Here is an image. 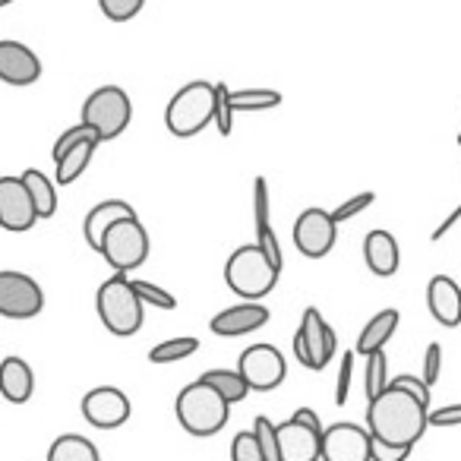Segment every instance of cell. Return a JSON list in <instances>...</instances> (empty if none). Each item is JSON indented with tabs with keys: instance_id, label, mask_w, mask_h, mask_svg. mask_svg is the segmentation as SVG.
I'll list each match as a JSON object with an SVG mask.
<instances>
[{
	"instance_id": "cell-1",
	"label": "cell",
	"mask_w": 461,
	"mask_h": 461,
	"mask_svg": "<svg viewBox=\"0 0 461 461\" xmlns=\"http://www.w3.org/2000/svg\"><path fill=\"white\" fill-rule=\"evenodd\" d=\"M427 411L429 408H423L414 395L389 385L379 398L366 402V433L383 446L414 448L427 429Z\"/></svg>"
},
{
	"instance_id": "cell-2",
	"label": "cell",
	"mask_w": 461,
	"mask_h": 461,
	"mask_svg": "<svg viewBox=\"0 0 461 461\" xmlns=\"http://www.w3.org/2000/svg\"><path fill=\"white\" fill-rule=\"evenodd\" d=\"M278 276L282 272L263 257V250L257 244L238 247L228 257V263H224V282H228V288L234 294L244 297L247 303H257L266 294H272L278 285Z\"/></svg>"
},
{
	"instance_id": "cell-3",
	"label": "cell",
	"mask_w": 461,
	"mask_h": 461,
	"mask_svg": "<svg viewBox=\"0 0 461 461\" xmlns=\"http://www.w3.org/2000/svg\"><path fill=\"white\" fill-rule=\"evenodd\" d=\"M174 414H177L180 427L190 436H215L228 423L230 408L221 402L215 389H209L205 383H190L177 392V402H174Z\"/></svg>"
},
{
	"instance_id": "cell-4",
	"label": "cell",
	"mask_w": 461,
	"mask_h": 461,
	"mask_svg": "<svg viewBox=\"0 0 461 461\" xmlns=\"http://www.w3.org/2000/svg\"><path fill=\"white\" fill-rule=\"evenodd\" d=\"M95 310H98V320L102 326L108 329L111 335H136L142 326V301L136 297L133 282L127 276H111L108 282L98 285V294H95Z\"/></svg>"
},
{
	"instance_id": "cell-5",
	"label": "cell",
	"mask_w": 461,
	"mask_h": 461,
	"mask_svg": "<svg viewBox=\"0 0 461 461\" xmlns=\"http://www.w3.org/2000/svg\"><path fill=\"white\" fill-rule=\"evenodd\" d=\"M212 117H215V86L196 79L174 92L165 111V127L180 140H190L209 127Z\"/></svg>"
},
{
	"instance_id": "cell-6",
	"label": "cell",
	"mask_w": 461,
	"mask_h": 461,
	"mask_svg": "<svg viewBox=\"0 0 461 461\" xmlns=\"http://www.w3.org/2000/svg\"><path fill=\"white\" fill-rule=\"evenodd\" d=\"M133 104L121 86H102L83 104V123L98 136V142H111L130 127Z\"/></svg>"
},
{
	"instance_id": "cell-7",
	"label": "cell",
	"mask_w": 461,
	"mask_h": 461,
	"mask_svg": "<svg viewBox=\"0 0 461 461\" xmlns=\"http://www.w3.org/2000/svg\"><path fill=\"white\" fill-rule=\"evenodd\" d=\"M322 423L313 408H297L294 417L276 427L278 458L282 461H320L322 452Z\"/></svg>"
},
{
	"instance_id": "cell-8",
	"label": "cell",
	"mask_w": 461,
	"mask_h": 461,
	"mask_svg": "<svg viewBox=\"0 0 461 461\" xmlns=\"http://www.w3.org/2000/svg\"><path fill=\"white\" fill-rule=\"evenodd\" d=\"M98 253H102L104 263H108L117 276H127V272L140 269L149 259V234L140 218H123V221H117L114 228L104 234L102 250Z\"/></svg>"
},
{
	"instance_id": "cell-9",
	"label": "cell",
	"mask_w": 461,
	"mask_h": 461,
	"mask_svg": "<svg viewBox=\"0 0 461 461\" xmlns=\"http://www.w3.org/2000/svg\"><path fill=\"white\" fill-rule=\"evenodd\" d=\"M335 351H339V339H335V329L322 320L320 310L307 307L301 316V329L294 335V354L307 370H326L332 364Z\"/></svg>"
},
{
	"instance_id": "cell-10",
	"label": "cell",
	"mask_w": 461,
	"mask_h": 461,
	"mask_svg": "<svg viewBox=\"0 0 461 461\" xmlns=\"http://www.w3.org/2000/svg\"><path fill=\"white\" fill-rule=\"evenodd\" d=\"M45 310V291L26 272L0 269V316L7 320H35Z\"/></svg>"
},
{
	"instance_id": "cell-11",
	"label": "cell",
	"mask_w": 461,
	"mask_h": 461,
	"mask_svg": "<svg viewBox=\"0 0 461 461\" xmlns=\"http://www.w3.org/2000/svg\"><path fill=\"white\" fill-rule=\"evenodd\" d=\"M285 354L276 345H250L238 360V373L250 392H272L285 383Z\"/></svg>"
},
{
	"instance_id": "cell-12",
	"label": "cell",
	"mask_w": 461,
	"mask_h": 461,
	"mask_svg": "<svg viewBox=\"0 0 461 461\" xmlns=\"http://www.w3.org/2000/svg\"><path fill=\"white\" fill-rule=\"evenodd\" d=\"M322 461H373V439L364 427L351 420L322 429Z\"/></svg>"
},
{
	"instance_id": "cell-13",
	"label": "cell",
	"mask_w": 461,
	"mask_h": 461,
	"mask_svg": "<svg viewBox=\"0 0 461 461\" xmlns=\"http://www.w3.org/2000/svg\"><path fill=\"white\" fill-rule=\"evenodd\" d=\"M335 238H339V224L332 221L326 209H307L294 221V247L307 259H322L332 253Z\"/></svg>"
},
{
	"instance_id": "cell-14",
	"label": "cell",
	"mask_w": 461,
	"mask_h": 461,
	"mask_svg": "<svg viewBox=\"0 0 461 461\" xmlns=\"http://www.w3.org/2000/svg\"><path fill=\"white\" fill-rule=\"evenodd\" d=\"M130 411H133L130 398L123 395L121 389H114V385H98V389L86 392V398H83L86 423H92V427H98V429L123 427V423L130 420Z\"/></svg>"
},
{
	"instance_id": "cell-15",
	"label": "cell",
	"mask_w": 461,
	"mask_h": 461,
	"mask_svg": "<svg viewBox=\"0 0 461 461\" xmlns=\"http://www.w3.org/2000/svg\"><path fill=\"white\" fill-rule=\"evenodd\" d=\"M35 221H39V215H35V205L23 180L0 177V228L23 234V230L35 228Z\"/></svg>"
},
{
	"instance_id": "cell-16",
	"label": "cell",
	"mask_w": 461,
	"mask_h": 461,
	"mask_svg": "<svg viewBox=\"0 0 461 461\" xmlns=\"http://www.w3.org/2000/svg\"><path fill=\"white\" fill-rule=\"evenodd\" d=\"M41 77V60L29 45L14 39L0 41V83L7 86H32Z\"/></svg>"
},
{
	"instance_id": "cell-17",
	"label": "cell",
	"mask_w": 461,
	"mask_h": 461,
	"mask_svg": "<svg viewBox=\"0 0 461 461\" xmlns=\"http://www.w3.org/2000/svg\"><path fill=\"white\" fill-rule=\"evenodd\" d=\"M266 322H269V310L263 303H238V307H228L218 316H212L209 329L221 339H238V335H250L263 329Z\"/></svg>"
},
{
	"instance_id": "cell-18",
	"label": "cell",
	"mask_w": 461,
	"mask_h": 461,
	"mask_svg": "<svg viewBox=\"0 0 461 461\" xmlns=\"http://www.w3.org/2000/svg\"><path fill=\"white\" fill-rule=\"evenodd\" d=\"M427 307L439 326L455 329L461 326V288L455 278L448 276H433L427 285Z\"/></svg>"
},
{
	"instance_id": "cell-19",
	"label": "cell",
	"mask_w": 461,
	"mask_h": 461,
	"mask_svg": "<svg viewBox=\"0 0 461 461\" xmlns=\"http://www.w3.org/2000/svg\"><path fill=\"white\" fill-rule=\"evenodd\" d=\"M123 218H136V209L130 203H123V199H104V203L92 205L89 215H86V221H83L86 244L98 253V250H102L104 234H108L117 221H123Z\"/></svg>"
},
{
	"instance_id": "cell-20",
	"label": "cell",
	"mask_w": 461,
	"mask_h": 461,
	"mask_svg": "<svg viewBox=\"0 0 461 461\" xmlns=\"http://www.w3.org/2000/svg\"><path fill=\"white\" fill-rule=\"evenodd\" d=\"M364 259H366V269L379 278H389L398 272L402 266V253H398V240L392 238L389 230L383 228H373L370 234L364 238Z\"/></svg>"
},
{
	"instance_id": "cell-21",
	"label": "cell",
	"mask_w": 461,
	"mask_h": 461,
	"mask_svg": "<svg viewBox=\"0 0 461 461\" xmlns=\"http://www.w3.org/2000/svg\"><path fill=\"white\" fill-rule=\"evenodd\" d=\"M35 392V373L23 357L10 354L0 360V395L10 404H26Z\"/></svg>"
},
{
	"instance_id": "cell-22",
	"label": "cell",
	"mask_w": 461,
	"mask_h": 461,
	"mask_svg": "<svg viewBox=\"0 0 461 461\" xmlns=\"http://www.w3.org/2000/svg\"><path fill=\"white\" fill-rule=\"evenodd\" d=\"M398 322H402V313H398V310H383V313H376L364 326V332L357 335L354 354H364V357H370V354L383 351V348L389 345L392 335H395Z\"/></svg>"
},
{
	"instance_id": "cell-23",
	"label": "cell",
	"mask_w": 461,
	"mask_h": 461,
	"mask_svg": "<svg viewBox=\"0 0 461 461\" xmlns=\"http://www.w3.org/2000/svg\"><path fill=\"white\" fill-rule=\"evenodd\" d=\"M23 186L29 190V199L35 205V215L39 218H51L58 212V190H54V180L45 177L39 167H29V171L20 174Z\"/></svg>"
},
{
	"instance_id": "cell-24",
	"label": "cell",
	"mask_w": 461,
	"mask_h": 461,
	"mask_svg": "<svg viewBox=\"0 0 461 461\" xmlns=\"http://www.w3.org/2000/svg\"><path fill=\"white\" fill-rule=\"evenodd\" d=\"M98 146H102L98 140H86V142H79V146H73L64 158H58V174H54V180H58L60 186H70L73 180L83 177L86 167L92 165V155H95Z\"/></svg>"
},
{
	"instance_id": "cell-25",
	"label": "cell",
	"mask_w": 461,
	"mask_h": 461,
	"mask_svg": "<svg viewBox=\"0 0 461 461\" xmlns=\"http://www.w3.org/2000/svg\"><path fill=\"white\" fill-rule=\"evenodd\" d=\"M48 461H102V455H98V448L92 439L77 436V433H64L51 442Z\"/></svg>"
},
{
	"instance_id": "cell-26",
	"label": "cell",
	"mask_w": 461,
	"mask_h": 461,
	"mask_svg": "<svg viewBox=\"0 0 461 461\" xmlns=\"http://www.w3.org/2000/svg\"><path fill=\"white\" fill-rule=\"evenodd\" d=\"M199 383H205L209 389H215L228 408L230 404L244 402V398L250 395V389H247L244 376H240L238 370H205L203 376H199Z\"/></svg>"
},
{
	"instance_id": "cell-27",
	"label": "cell",
	"mask_w": 461,
	"mask_h": 461,
	"mask_svg": "<svg viewBox=\"0 0 461 461\" xmlns=\"http://www.w3.org/2000/svg\"><path fill=\"white\" fill-rule=\"evenodd\" d=\"M228 98L234 111H269L282 104V92L276 89H238L230 92Z\"/></svg>"
},
{
	"instance_id": "cell-28",
	"label": "cell",
	"mask_w": 461,
	"mask_h": 461,
	"mask_svg": "<svg viewBox=\"0 0 461 461\" xmlns=\"http://www.w3.org/2000/svg\"><path fill=\"white\" fill-rule=\"evenodd\" d=\"M385 389H389V360H385V351H376V354H370V357H366V364H364L366 402L379 398Z\"/></svg>"
},
{
	"instance_id": "cell-29",
	"label": "cell",
	"mask_w": 461,
	"mask_h": 461,
	"mask_svg": "<svg viewBox=\"0 0 461 461\" xmlns=\"http://www.w3.org/2000/svg\"><path fill=\"white\" fill-rule=\"evenodd\" d=\"M196 351H199V339L186 335V339H171V341L155 345L152 351H149V360H152V364H174V360H184Z\"/></svg>"
},
{
	"instance_id": "cell-30",
	"label": "cell",
	"mask_w": 461,
	"mask_h": 461,
	"mask_svg": "<svg viewBox=\"0 0 461 461\" xmlns=\"http://www.w3.org/2000/svg\"><path fill=\"white\" fill-rule=\"evenodd\" d=\"M253 436L259 442V452H263V461H282L278 458V436H276V423L269 417L259 414L253 420Z\"/></svg>"
},
{
	"instance_id": "cell-31",
	"label": "cell",
	"mask_w": 461,
	"mask_h": 461,
	"mask_svg": "<svg viewBox=\"0 0 461 461\" xmlns=\"http://www.w3.org/2000/svg\"><path fill=\"white\" fill-rule=\"evenodd\" d=\"M130 282H133V291H136V297L142 301V307H146V303H152V307H161V310H174V307H177V297H174L171 291L158 288V285H152V282H140V278H130Z\"/></svg>"
},
{
	"instance_id": "cell-32",
	"label": "cell",
	"mask_w": 461,
	"mask_h": 461,
	"mask_svg": "<svg viewBox=\"0 0 461 461\" xmlns=\"http://www.w3.org/2000/svg\"><path fill=\"white\" fill-rule=\"evenodd\" d=\"M228 95H230L228 86L215 83V117H212V123H215L221 136H230V130H234V108H230Z\"/></svg>"
},
{
	"instance_id": "cell-33",
	"label": "cell",
	"mask_w": 461,
	"mask_h": 461,
	"mask_svg": "<svg viewBox=\"0 0 461 461\" xmlns=\"http://www.w3.org/2000/svg\"><path fill=\"white\" fill-rule=\"evenodd\" d=\"M98 7H102V14L108 16L111 23H130L133 16L142 14V0H98Z\"/></svg>"
},
{
	"instance_id": "cell-34",
	"label": "cell",
	"mask_w": 461,
	"mask_h": 461,
	"mask_svg": "<svg viewBox=\"0 0 461 461\" xmlns=\"http://www.w3.org/2000/svg\"><path fill=\"white\" fill-rule=\"evenodd\" d=\"M373 203H376V193L366 190V193H357V196L345 199V203H339L332 212H329V215H332V221H335V224H341V221H348V218L360 215L364 209H370Z\"/></svg>"
},
{
	"instance_id": "cell-35",
	"label": "cell",
	"mask_w": 461,
	"mask_h": 461,
	"mask_svg": "<svg viewBox=\"0 0 461 461\" xmlns=\"http://www.w3.org/2000/svg\"><path fill=\"white\" fill-rule=\"evenodd\" d=\"M230 461H263V452H259V442L253 436V429H244V433L234 436V442H230Z\"/></svg>"
},
{
	"instance_id": "cell-36",
	"label": "cell",
	"mask_w": 461,
	"mask_h": 461,
	"mask_svg": "<svg viewBox=\"0 0 461 461\" xmlns=\"http://www.w3.org/2000/svg\"><path fill=\"white\" fill-rule=\"evenodd\" d=\"M86 140H98L95 133H92L86 123H77V127H70V130H64V133L58 136V142H54V161L58 158H64L67 152H70L73 146H79V142H86Z\"/></svg>"
},
{
	"instance_id": "cell-37",
	"label": "cell",
	"mask_w": 461,
	"mask_h": 461,
	"mask_svg": "<svg viewBox=\"0 0 461 461\" xmlns=\"http://www.w3.org/2000/svg\"><path fill=\"white\" fill-rule=\"evenodd\" d=\"M354 351L341 354V366H339V383H335V404H345L348 395H351V383H354Z\"/></svg>"
},
{
	"instance_id": "cell-38",
	"label": "cell",
	"mask_w": 461,
	"mask_h": 461,
	"mask_svg": "<svg viewBox=\"0 0 461 461\" xmlns=\"http://www.w3.org/2000/svg\"><path fill=\"white\" fill-rule=\"evenodd\" d=\"M389 385H395V389H404L408 395H414L417 402L423 404V408H429V385L423 383L420 376H408V373H402V376L389 379Z\"/></svg>"
},
{
	"instance_id": "cell-39",
	"label": "cell",
	"mask_w": 461,
	"mask_h": 461,
	"mask_svg": "<svg viewBox=\"0 0 461 461\" xmlns=\"http://www.w3.org/2000/svg\"><path fill=\"white\" fill-rule=\"evenodd\" d=\"M427 427H461V404H442L427 411Z\"/></svg>"
},
{
	"instance_id": "cell-40",
	"label": "cell",
	"mask_w": 461,
	"mask_h": 461,
	"mask_svg": "<svg viewBox=\"0 0 461 461\" xmlns=\"http://www.w3.org/2000/svg\"><path fill=\"white\" fill-rule=\"evenodd\" d=\"M439 373H442V348H439V341H429L427 345V354H423V383L427 385H433L436 379H439Z\"/></svg>"
},
{
	"instance_id": "cell-41",
	"label": "cell",
	"mask_w": 461,
	"mask_h": 461,
	"mask_svg": "<svg viewBox=\"0 0 461 461\" xmlns=\"http://www.w3.org/2000/svg\"><path fill=\"white\" fill-rule=\"evenodd\" d=\"M414 448H395V446H383V442H373V461H408V455Z\"/></svg>"
},
{
	"instance_id": "cell-42",
	"label": "cell",
	"mask_w": 461,
	"mask_h": 461,
	"mask_svg": "<svg viewBox=\"0 0 461 461\" xmlns=\"http://www.w3.org/2000/svg\"><path fill=\"white\" fill-rule=\"evenodd\" d=\"M458 218H461V205H458V209H455V212H448V218H446V221H442L439 228H436L433 234H429V240H433V244H439V240L446 238L448 230H452L455 224H458Z\"/></svg>"
},
{
	"instance_id": "cell-43",
	"label": "cell",
	"mask_w": 461,
	"mask_h": 461,
	"mask_svg": "<svg viewBox=\"0 0 461 461\" xmlns=\"http://www.w3.org/2000/svg\"><path fill=\"white\" fill-rule=\"evenodd\" d=\"M7 4H14V0H0V7H7Z\"/></svg>"
},
{
	"instance_id": "cell-44",
	"label": "cell",
	"mask_w": 461,
	"mask_h": 461,
	"mask_svg": "<svg viewBox=\"0 0 461 461\" xmlns=\"http://www.w3.org/2000/svg\"><path fill=\"white\" fill-rule=\"evenodd\" d=\"M458 146H461V133H458Z\"/></svg>"
}]
</instances>
